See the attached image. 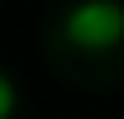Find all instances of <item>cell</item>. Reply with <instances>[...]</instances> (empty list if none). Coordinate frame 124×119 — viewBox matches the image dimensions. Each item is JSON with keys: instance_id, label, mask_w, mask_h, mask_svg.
Returning a JSON list of instances; mask_svg holds the SVG:
<instances>
[{"instance_id": "obj_1", "label": "cell", "mask_w": 124, "mask_h": 119, "mask_svg": "<svg viewBox=\"0 0 124 119\" xmlns=\"http://www.w3.org/2000/svg\"><path fill=\"white\" fill-rule=\"evenodd\" d=\"M67 43L86 48V52H105V48L124 43V5L119 0H77L67 19H62Z\"/></svg>"}, {"instance_id": "obj_2", "label": "cell", "mask_w": 124, "mask_h": 119, "mask_svg": "<svg viewBox=\"0 0 124 119\" xmlns=\"http://www.w3.org/2000/svg\"><path fill=\"white\" fill-rule=\"evenodd\" d=\"M15 105H19V95H15V81L0 72V119H10V114H15Z\"/></svg>"}]
</instances>
